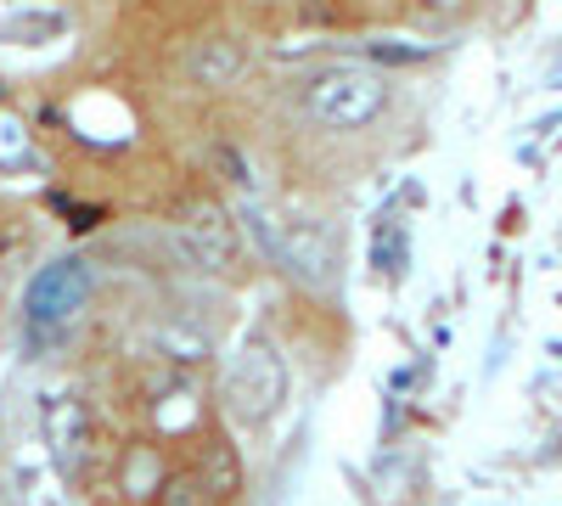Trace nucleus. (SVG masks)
Listing matches in <instances>:
<instances>
[{
	"mask_svg": "<svg viewBox=\"0 0 562 506\" xmlns=\"http://www.w3.org/2000/svg\"><path fill=\"white\" fill-rule=\"evenodd\" d=\"M389 97H394L389 79L360 68V63H333V68L310 74L304 90H299L304 113L321 130H366V124H378L389 113Z\"/></svg>",
	"mask_w": 562,
	"mask_h": 506,
	"instance_id": "1",
	"label": "nucleus"
},
{
	"mask_svg": "<svg viewBox=\"0 0 562 506\" xmlns=\"http://www.w3.org/2000/svg\"><path fill=\"white\" fill-rule=\"evenodd\" d=\"M281 400H288V360H281V349L270 338H248L237 349V360H231V378H225L231 417L243 428H265L281 411Z\"/></svg>",
	"mask_w": 562,
	"mask_h": 506,
	"instance_id": "2",
	"label": "nucleus"
},
{
	"mask_svg": "<svg viewBox=\"0 0 562 506\" xmlns=\"http://www.w3.org/2000/svg\"><path fill=\"white\" fill-rule=\"evenodd\" d=\"M90 445H97V423H90V405L79 394H45L40 400V450L52 462L68 490L85 479V462H90Z\"/></svg>",
	"mask_w": 562,
	"mask_h": 506,
	"instance_id": "3",
	"label": "nucleus"
},
{
	"mask_svg": "<svg viewBox=\"0 0 562 506\" xmlns=\"http://www.w3.org/2000/svg\"><path fill=\"white\" fill-rule=\"evenodd\" d=\"M90 265L85 259H52L45 270H34V282L23 293V310H29V327L34 333H63L68 321L90 304Z\"/></svg>",
	"mask_w": 562,
	"mask_h": 506,
	"instance_id": "4",
	"label": "nucleus"
},
{
	"mask_svg": "<svg viewBox=\"0 0 562 506\" xmlns=\"http://www.w3.org/2000/svg\"><path fill=\"white\" fill-rule=\"evenodd\" d=\"M175 254H180V265H192V270L225 276L231 259H237V232H231L214 209H198L192 220L175 225Z\"/></svg>",
	"mask_w": 562,
	"mask_h": 506,
	"instance_id": "5",
	"label": "nucleus"
},
{
	"mask_svg": "<svg viewBox=\"0 0 562 506\" xmlns=\"http://www.w3.org/2000/svg\"><path fill=\"white\" fill-rule=\"evenodd\" d=\"M169 479H175V468H169L164 445L135 439V445H124V450H119L113 490L124 495V506H158V495H164V484H169Z\"/></svg>",
	"mask_w": 562,
	"mask_h": 506,
	"instance_id": "6",
	"label": "nucleus"
},
{
	"mask_svg": "<svg viewBox=\"0 0 562 506\" xmlns=\"http://www.w3.org/2000/svg\"><path fill=\"white\" fill-rule=\"evenodd\" d=\"M192 484L203 495V506H231L243 495V456L237 445H231L225 434H209L203 439V456H198V468H192Z\"/></svg>",
	"mask_w": 562,
	"mask_h": 506,
	"instance_id": "7",
	"label": "nucleus"
},
{
	"mask_svg": "<svg viewBox=\"0 0 562 506\" xmlns=\"http://www.w3.org/2000/svg\"><path fill=\"white\" fill-rule=\"evenodd\" d=\"M186 74H192L198 90H231V85L248 74V45H243L237 34H209V40L192 45Z\"/></svg>",
	"mask_w": 562,
	"mask_h": 506,
	"instance_id": "8",
	"label": "nucleus"
},
{
	"mask_svg": "<svg viewBox=\"0 0 562 506\" xmlns=\"http://www.w3.org/2000/svg\"><path fill=\"white\" fill-rule=\"evenodd\" d=\"M12 484H18V506H74L68 479L45 462L40 445H23L18 462H12Z\"/></svg>",
	"mask_w": 562,
	"mask_h": 506,
	"instance_id": "9",
	"label": "nucleus"
},
{
	"mask_svg": "<svg viewBox=\"0 0 562 506\" xmlns=\"http://www.w3.org/2000/svg\"><path fill=\"white\" fill-rule=\"evenodd\" d=\"M164 355H169V360H209V338L169 327V333H164Z\"/></svg>",
	"mask_w": 562,
	"mask_h": 506,
	"instance_id": "10",
	"label": "nucleus"
}]
</instances>
